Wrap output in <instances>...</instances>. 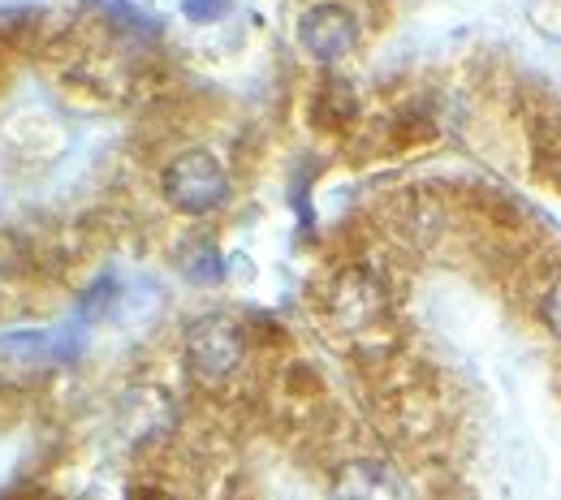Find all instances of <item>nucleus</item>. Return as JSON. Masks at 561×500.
Returning a JSON list of instances; mask_svg holds the SVG:
<instances>
[{
  "label": "nucleus",
  "mask_w": 561,
  "mask_h": 500,
  "mask_svg": "<svg viewBox=\"0 0 561 500\" xmlns=\"http://www.w3.org/2000/svg\"><path fill=\"white\" fill-rule=\"evenodd\" d=\"M247 354L242 328L225 315H208L186 333V367L204 380V384H220L238 371V362Z\"/></svg>",
  "instance_id": "f03ea898"
},
{
  "label": "nucleus",
  "mask_w": 561,
  "mask_h": 500,
  "mask_svg": "<svg viewBox=\"0 0 561 500\" xmlns=\"http://www.w3.org/2000/svg\"><path fill=\"white\" fill-rule=\"evenodd\" d=\"M182 9H186V18H195V22H216V18L229 13V0H186Z\"/></svg>",
  "instance_id": "423d86ee"
},
{
  "label": "nucleus",
  "mask_w": 561,
  "mask_h": 500,
  "mask_svg": "<svg viewBox=\"0 0 561 500\" xmlns=\"http://www.w3.org/2000/svg\"><path fill=\"white\" fill-rule=\"evenodd\" d=\"M147 500H178V497H164V492H156V497H147Z\"/></svg>",
  "instance_id": "6e6552de"
},
{
  "label": "nucleus",
  "mask_w": 561,
  "mask_h": 500,
  "mask_svg": "<svg viewBox=\"0 0 561 500\" xmlns=\"http://www.w3.org/2000/svg\"><path fill=\"white\" fill-rule=\"evenodd\" d=\"M298 39L311 57L320 61H337L354 48V18L337 4H316L302 22H298Z\"/></svg>",
  "instance_id": "20e7f679"
},
{
  "label": "nucleus",
  "mask_w": 561,
  "mask_h": 500,
  "mask_svg": "<svg viewBox=\"0 0 561 500\" xmlns=\"http://www.w3.org/2000/svg\"><path fill=\"white\" fill-rule=\"evenodd\" d=\"M329 319L351 341H376L389 328V298L367 272H346L329 293Z\"/></svg>",
  "instance_id": "f257e3e1"
},
{
  "label": "nucleus",
  "mask_w": 561,
  "mask_h": 500,
  "mask_svg": "<svg viewBox=\"0 0 561 500\" xmlns=\"http://www.w3.org/2000/svg\"><path fill=\"white\" fill-rule=\"evenodd\" d=\"M164 195L182 212H211L229 195V182H225V168L211 160L208 151H186L169 164Z\"/></svg>",
  "instance_id": "7ed1b4c3"
},
{
  "label": "nucleus",
  "mask_w": 561,
  "mask_h": 500,
  "mask_svg": "<svg viewBox=\"0 0 561 500\" xmlns=\"http://www.w3.org/2000/svg\"><path fill=\"white\" fill-rule=\"evenodd\" d=\"M545 324L561 337V277L549 286V293H545Z\"/></svg>",
  "instance_id": "0eeeda50"
},
{
  "label": "nucleus",
  "mask_w": 561,
  "mask_h": 500,
  "mask_svg": "<svg viewBox=\"0 0 561 500\" xmlns=\"http://www.w3.org/2000/svg\"><path fill=\"white\" fill-rule=\"evenodd\" d=\"M333 500H407V492H402V479L385 462L358 457V462H346L337 470Z\"/></svg>",
  "instance_id": "39448f33"
}]
</instances>
